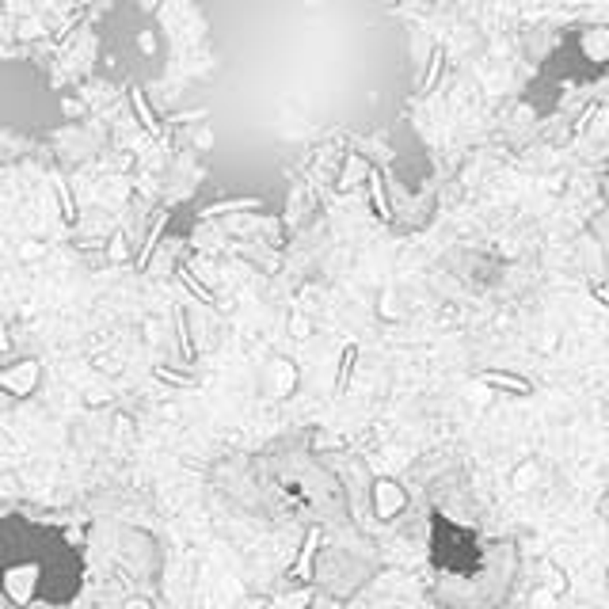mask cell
<instances>
[{"mask_svg": "<svg viewBox=\"0 0 609 609\" xmlns=\"http://www.w3.org/2000/svg\"><path fill=\"white\" fill-rule=\"evenodd\" d=\"M297 385V365L286 358H271V373H267V392L271 396H286Z\"/></svg>", "mask_w": 609, "mask_h": 609, "instance_id": "cell-1", "label": "cell"}, {"mask_svg": "<svg viewBox=\"0 0 609 609\" xmlns=\"http://www.w3.org/2000/svg\"><path fill=\"white\" fill-rule=\"evenodd\" d=\"M126 609H152L149 602H126Z\"/></svg>", "mask_w": 609, "mask_h": 609, "instance_id": "cell-5", "label": "cell"}, {"mask_svg": "<svg viewBox=\"0 0 609 609\" xmlns=\"http://www.w3.org/2000/svg\"><path fill=\"white\" fill-rule=\"evenodd\" d=\"M240 609H267V602H263V598H251V602H244Z\"/></svg>", "mask_w": 609, "mask_h": 609, "instance_id": "cell-4", "label": "cell"}, {"mask_svg": "<svg viewBox=\"0 0 609 609\" xmlns=\"http://www.w3.org/2000/svg\"><path fill=\"white\" fill-rule=\"evenodd\" d=\"M137 46H141V50H152L157 42H152V35H149V31H141V35H137Z\"/></svg>", "mask_w": 609, "mask_h": 609, "instance_id": "cell-3", "label": "cell"}, {"mask_svg": "<svg viewBox=\"0 0 609 609\" xmlns=\"http://www.w3.org/2000/svg\"><path fill=\"white\" fill-rule=\"evenodd\" d=\"M290 331H293V335H308V324L297 316V320H290Z\"/></svg>", "mask_w": 609, "mask_h": 609, "instance_id": "cell-2", "label": "cell"}, {"mask_svg": "<svg viewBox=\"0 0 609 609\" xmlns=\"http://www.w3.org/2000/svg\"><path fill=\"white\" fill-rule=\"evenodd\" d=\"M0 350H8V335H4V328H0Z\"/></svg>", "mask_w": 609, "mask_h": 609, "instance_id": "cell-6", "label": "cell"}]
</instances>
